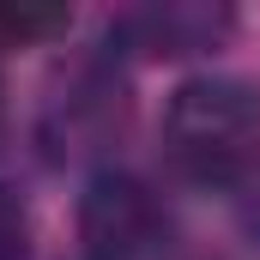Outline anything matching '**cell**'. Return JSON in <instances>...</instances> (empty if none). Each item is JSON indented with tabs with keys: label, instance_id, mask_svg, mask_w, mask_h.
<instances>
[{
	"label": "cell",
	"instance_id": "1",
	"mask_svg": "<svg viewBox=\"0 0 260 260\" xmlns=\"http://www.w3.org/2000/svg\"><path fill=\"white\" fill-rule=\"evenodd\" d=\"M164 151L188 182L206 188L236 182L260 157V97L242 79H212V73L176 85L164 109Z\"/></svg>",
	"mask_w": 260,
	"mask_h": 260
},
{
	"label": "cell",
	"instance_id": "2",
	"mask_svg": "<svg viewBox=\"0 0 260 260\" xmlns=\"http://www.w3.org/2000/svg\"><path fill=\"white\" fill-rule=\"evenodd\" d=\"M79 242L91 260H145L164 242V206L139 176L103 170L79 200Z\"/></svg>",
	"mask_w": 260,
	"mask_h": 260
},
{
	"label": "cell",
	"instance_id": "3",
	"mask_svg": "<svg viewBox=\"0 0 260 260\" xmlns=\"http://www.w3.org/2000/svg\"><path fill=\"white\" fill-rule=\"evenodd\" d=\"M30 254V218H24V200L0 182V260H24Z\"/></svg>",
	"mask_w": 260,
	"mask_h": 260
},
{
	"label": "cell",
	"instance_id": "4",
	"mask_svg": "<svg viewBox=\"0 0 260 260\" xmlns=\"http://www.w3.org/2000/svg\"><path fill=\"white\" fill-rule=\"evenodd\" d=\"M49 30H67V12H30V6H18V12H0V37H49Z\"/></svg>",
	"mask_w": 260,
	"mask_h": 260
}]
</instances>
